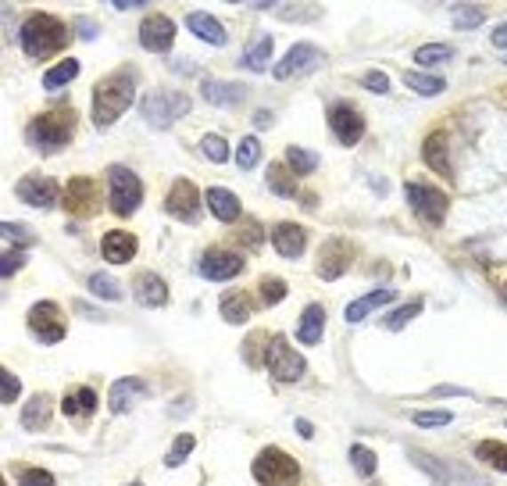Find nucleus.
Returning a JSON list of instances; mask_svg holds the SVG:
<instances>
[{
  "instance_id": "0e129e2a",
  "label": "nucleus",
  "mask_w": 507,
  "mask_h": 486,
  "mask_svg": "<svg viewBox=\"0 0 507 486\" xmlns=\"http://www.w3.org/2000/svg\"><path fill=\"white\" fill-rule=\"evenodd\" d=\"M129 486H143V482H129Z\"/></svg>"
},
{
  "instance_id": "f3484780",
  "label": "nucleus",
  "mask_w": 507,
  "mask_h": 486,
  "mask_svg": "<svg viewBox=\"0 0 507 486\" xmlns=\"http://www.w3.org/2000/svg\"><path fill=\"white\" fill-rule=\"evenodd\" d=\"M272 247L283 255V258H301L304 255V247H308V232H304V225H297V222H276L272 225Z\"/></svg>"
},
{
  "instance_id": "864d4df0",
  "label": "nucleus",
  "mask_w": 507,
  "mask_h": 486,
  "mask_svg": "<svg viewBox=\"0 0 507 486\" xmlns=\"http://www.w3.org/2000/svg\"><path fill=\"white\" fill-rule=\"evenodd\" d=\"M283 22H308V19H322V8H279Z\"/></svg>"
},
{
  "instance_id": "412c9836",
  "label": "nucleus",
  "mask_w": 507,
  "mask_h": 486,
  "mask_svg": "<svg viewBox=\"0 0 507 486\" xmlns=\"http://www.w3.org/2000/svg\"><path fill=\"white\" fill-rule=\"evenodd\" d=\"M422 158H425V165L436 172V175H454V165H450V147H447V133H429L425 136V143H422Z\"/></svg>"
},
{
  "instance_id": "20e7f679",
  "label": "nucleus",
  "mask_w": 507,
  "mask_h": 486,
  "mask_svg": "<svg viewBox=\"0 0 507 486\" xmlns=\"http://www.w3.org/2000/svg\"><path fill=\"white\" fill-rule=\"evenodd\" d=\"M29 143L44 154H54L61 147L72 143V115L68 111H51V115H36L29 122Z\"/></svg>"
},
{
  "instance_id": "8fccbe9b",
  "label": "nucleus",
  "mask_w": 507,
  "mask_h": 486,
  "mask_svg": "<svg viewBox=\"0 0 507 486\" xmlns=\"http://www.w3.org/2000/svg\"><path fill=\"white\" fill-rule=\"evenodd\" d=\"M19 393H22L19 376L4 369V372H0V401H4V404H15V401H19Z\"/></svg>"
},
{
  "instance_id": "aec40b11",
  "label": "nucleus",
  "mask_w": 507,
  "mask_h": 486,
  "mask_svg": "<svg viewBox=\"0 0 507 486\" xmlns=\"http://www.w3.org/2000/svg\"><path fill=\"white\" fill-rule=\"evenodd\" d=\"M200 97H204L207 104H214V108H236V104H243L246 86H243V83H218V79H204V83H200Z\"/></svg>"
},
{
  "instance_id": "f257e3e1",
  "label": "nucleus",
  "mask_w": 507,
  "mask_h": 486,
  "mask_svg": "<svg viewBox=\"0 0 507 486\" xmlns=\"http://www.w3.org/2000/svg\"><path fill=\"white\" fill-rule=\"evenodd\" d=\"M136 83H140V72L133 65L104 76L97 86H93V126L97 129H108L115 126L136 101Z\"/></svg>"
},
{
  "instance_id": "79ce46f5",
  "label": "nucleus",
  "mask_w": 507,
  "mask_h": 486,
  "mask_svg": "<svg viewBox=\"0 0 507 486\" xmlns=\"http://www.w3.org/2000/svg\"><path fill=\"white\" fill-rule=\"evenodd\" d=\"M200 154H204L207 161H214V165H225V161H229V143H225V136L207 133V136L200 140Z\"/></svg>"
},
{
  "instance_id": "473e14b6",
  "label": "nucleus",
  "mask_w": 507,
  "mask_h": 486,
  "mask_svg": "<svg viewBox=\"0 0 507 486\" xmlns=\"http://www.w3.org/2000/svg\"><path fill=\"white\" fill-rule=\"evenodd\" d=\"M404 86L418 97H439L447 90L443 76H429V72H404Z\"/></svg>"
},
{
  "instance_id": "680f3d73",
  "label": "nucleus",
  "mask_w": 507,
  "mask_h": 486,
  "mask_svg": "<svg viewBox=\"0 0 507 486\" xmlns=\"http://www.w3.org/2000/svg\"><path fill=\"white\" fill-rule=\"evenodd\" d=\"M79 29H83V40H93V36H97V33H93V29H97V26H93V22H90V19H86V22H83V26H79Z\"/></svg>"
},
{
  "instance_id": "7ed1b4c3",
  "label": "nucleus",
  "mask_w": 507,
  "mask_h": 486,
  "mask_svg": "<svg viewBox=\"0 0 507 486\" xmlns=\"http://www.w3.org/2000/svg\"><path fill=\"white\" fill-rule=\"evenodd\" d=\"M250 472H254V479H258L262 486H294V482L301 479L297 458H294L290 450H283V447H265V450H258V458H254Z\"/></svg>"
},
{
  "instance_id": "0eeeda50",
  "label": "nucleus",
  "mask_w": 507,
  "mask_h": 486,
  "mask_svg": "<svg viewBox=\"0 0 507 486\" xmlns=\"http://www.w3.org/2000/svg\"><path fill=\"white\" fill-rule=\"evenodd\" d=\"M265 369L272 372L276 383H297L308 376V361L304 354H297L290 347L286 336H269V347H265Z\"/></svg>"
},
{
  "instance_id": "052dcab7",
  "label": "nucleus",
  "mask_w": 507,
  "mask_h": 486,
  "mask_svg": "<svg viewBox=\"0 0 507 486\" xmlns=\"http://www.w3.org/2000/svg\"><path fill=\"white\" fill-rule=\"evenodd\" d=\"M297 433H301L304 440H311V436H315V425H311L308 418H297Z\"/></svg>"
},
{
  "instance_id": "1a4fd4ad",
  "label": "nucleus",
  "mask_w": 507,
  "mask_h": 486,
  "mask_svg": "<svg viewBox=\"0 0 507 486\" xmlns=\"http://www.w3.org/2000/svg\"><path fill=\"white\" fill-rule=\"evenodd\" d=\"M407 204H411V211L422 218V222H429V225H443V218H447V207H450V200H447V193L443 190H436V186H429V182H407Z\"/></svg>"
},
{
  "instance_id": "5fc2aeb1",
  "label": "nucleus",
  "mask_w": 507,
  "mask_h": 486,
  "mask_svg": "<svg viewBox=\"0 0 507 486\" xmlns=\"http://www.w3.org/2000/svg\"><path fill=\"white\" fill-rule=\"evenodd\" d=\"M365 90H372V93H379V97L390 93V76L379 72V69H375V72H365Z\"/></svg>"
},
{
  "instance_id": "a18cd8bd",
  "label": "nucleus",
  "mask_w": 507,
  "mask_h": 486,
  "mask_svg": "<svg viewBox=\"0 0 507 486\" xmlns=\"http://www.w3.org/2000/svg\"><path fill=\"white\" fill-rule=\"evenodd\" d=\"M0 236H4L8 247H15V243H22V247H33V243H36L33 229H29V225H19V222H4V225H0Z\"/></svg>"
},
{
  "instance_id": "49530a36",
  "label": "nucleus",
  "mask_w": 507,
  "mask_h": 486,
  "mask_svg": "<svg viewBox=\"0 0 507 486\" xmlns=\"http://www.w3.org/2000/svg\"><path fill=\"white\" fill-rule=\"evenodd\" d=\"M286 294H290L286 279H276V276H265V279H262V301H265V304H279V301H286Z\"/></svg>"
},
{
  "instance_id": "a19ab883",
  "label": "nucleus",
  "mask_w": 507,
  "mask_h": 486,
  "mask_svg": "<svg viewBox=\"0 0 507 486\" xmlns=\"http://www.w3.org/2000/svg\"><path fill=\"white\" fill-rule=\"evenodd\" d=\"M286 165H290V172L308 175V172L318 168V154H315V150H304V147H286Z\"/></svg>"
},
{
  "instance_id": "c9c22d12",
  "label": "nucleus",
  "mask_w": 507,
  "mask_h": 486,
  "mask_svg": "<svg viewBox=\"0 0 507 486\" xmlns=\"http://www.w3.org/2000/svg\"><path fill=\"white\" fill-rule=\"evenodd\" d=\"M265 182H269V190L272 193H279V197H294L297 193V182H294V172H290V165H269V175H265Z\"/></svg>"
},
{
  "instance_id": "393cba45",
  "label": "nucleus",
  "mask_w": 507,
  "mask_h": 486,
  "mask_svg": "<svg viewBox=\"0 0 507 486\" xmlns=\"http://www.w3.org/2000/svg\"><path fill=\"white\" fill-rule=\"evenodd\" d=\"M186 26H189V33H193L197 40H204V44H211V47H225V40H229L225 26H221L214 15H207V12H189V15H186Z\"/></svg>"
},
{
  "instance_id": "e433bc0d",
  "label": "nucleus",
  "mask_w": 507,
  "mask_h": 486,
  "mask_svg": "<svg viewBox=\"0 0 507 486\" xmlns=\"http://www.w3.org/2000/svg\"><path fill=\"white\" fill-rule=\"evenodd\" d=\"M79 76V61H58V65H51L47 72H44V86L47 90H61V86H68L72 79Z\"/></svg>"
},
{
  "instance_id": "c85d7f7f",
  "label": "nucleus",
  "mask_w": 507,
  "mask_h": 486,
  "mask_svg": "<svg viewBox=\"0 0 507 486\" xmlns=\"http://www.w3.org/2000/svg\"><path fill=\"white\" fill-rule=\"evenodd\" d=\"M218 312H221V319L229 322V326H243V322H250V294H243V290H229V294H221V301H218Z\"/></svg>"
},
{
  "instance_id": "2eb2a0df",
  "label": "nucleus",
  "mask_w": 507,
  "mask_h": 486,
  "mask_svg": "<svg viewBox=\"0 0 507 486\" xmlns=\"http://www.w3.org/2000/svg\"><path fill=\"white\" fill-rule=\"evenodd\" d=\"M140 44H143V51H154V54L172 51V44H175V22L165 19V15H147L140 22Z\"/></svg>"
},
{
  "instance_id": "a878e982",
  "label": "nucleus",
  "mask_w": 507,
  "mask_h": 486,
  "mask_svg": "<svg viewBox=\"0 0 507 486\" xmlns=\"http://www.w3.org/2000/svg\"><path fill=\"white\" fill-rule=\"evenodd\" d=\"M65 204H68V211L93 215V211H97V186H93L86 175H76V179L65 186Z\"/></svg>"
},
{
  "instance_id": "4d7b16f0",
  "label": "nucleus",
  "mask_w": 507,
  "mask_h": 486,
  "mask_svg": "<svg viewBox=\"0 0 507 486\" xmlns=\"http://www.w3.org/2000/svg\"><path fill=\"white\" fill-rule=\"evenodd\" d=\"M489 40H493V47H500V51H507V22H503V26H496Z\"/></svg>"
},
{
  "instance_id": "5701e85b",
  "label": "nucleus",
  "mask_w": 507,
  "mask_h": 486,
  "mask_svg": "<svg viewBox=\"0 0 507 486\" xmlns=\"http://www.w3.org/2000/svg\"><path fill=\"white\" fill-rule=\"evenodd\" d=\"M133 290H136V304H143V308H165L168 304V283L157 272H140Z\"/></svg>"
},
{
  "instance_id": "9d476101",
  "label": "nucleus",
  "mask_w": 507,
  "mask_h": 486,
  "mask_svg": "<svg viewBox=\"0 0 507 486\" xmlns=\"http://www.w3.org/2000/svg\"><path fill=\"white\" fill-rule=\"evenodd\" d=\"M322 61H326L322 47H315V44H294V47L279 58V65L272 69V76H276L279 83H286V79H297V76H304V72H315Z\"/></svg>"
},
{
  "instance_id": "423d86ee",
  "label": "nucleus",
  "mask_w": 507,
  "mask_h": 486,
  "mask_svg": "<svg viewBox=\"0 0 507 486\" xmlns=\"http://www.w3.org/2000/svg\"><path fill=\"white\" fill-rule=\"evenodd\" d=\"M189 111V97L186 93H175V90H154L140 101V115L147 118V126L154 129H168L175 126L182 115Z\"/></svg>"
},
{
  "instance_id": "3c124183",
  "label": "nucleus",
  "mask_w": 507,
  "mask_h": 486,
  "mask_svg": "<svg viewBox=\"0 0 507 486\" xmlns=\"http://www.w3.org/2000/svg\"><path fill=\"white\" fill-rule=\"evenodd\" d=\"M26 265V251L22 247H4V265H0V272H4V279H12L19 269Z\"/></svg>"
},
{
  "instance_id": "cd10ccee",
  "label": "nucleus",
  "mask_w": 507,
  "mask_h": 486,
  "mask_svg": "<svg viewBox=\"0 0 507 486\" xmlns=\"http://www.w3.org/2000/svg\"><path fill=\"white\" fill-rule=\"evenodd\" d=\"M390 301H393V290L379 287V290H372V294H365V297H358V301L347 304V322L358 326V322H365L375 308H382V304H390Z\"/></svg>"
},
{
  "instance_id": "c756f323",
  "label": "nucleus",
  "mask_w": 507,
  "mask_h": 486,
  "mask_svg": "<svg viewBox=\"0 0 507 486\" xmlns=\"http://www.w3.org/2000/svg\"><path fill=\"white\" fill-rule=\"evenodd\" d=\"M407 458L414 461V468H422L432 482H439V486H450V479H454V472H450V465H443L436 454H429V450H418V447H407Z\"/></svg>"
},
{
  "instance_id": "4468645a",
  "label": "nucleus",
  "mask_w": 507,
  "mask_h": 486,
  "mask_svg": "<svg viewBox=\"0 0 507 486\" xmlns=\"http://www.w3.org/2000/svg\"><path fill=\"white\" fill-rule=\"evenodd\" d=\"M350 262H354V247L347 239H329L326 247H322V255H318V276L322 279H343L347 276V269H350Z\"/></svg>"
},
{
  "instance_id": "6e6d98bb",
  "label": "nucleus",
  "mask_w": 507,
  "mask_h": 486,
  "mask_svg": "<svg viewBox=\"0 0 507 486\" xmlns=\"http://www.w3.org/2000/svg\"><path fill=\"white\" fill-rule=\"evenodd\" d=\"M447 393H450V397H468V390H464V386H447V383H443V386H432V393H429V397H447Z\"/></svg>"
},
{
  "instance_id": "c03bdc74",
  "label": "nucleus",
  "mask_w": 507,
  "mask_h": 486,
  "mask_svg": "<svg viewBox=\"0 0 507 486\" xmlns=\"http://www.w3.org/2000/svg\"><path fill=\"white\" fill-rule=\"evenodd\" d=\"M236 165H239L243 172H250L254 165H262V143L254 140V136H243V140H239V150H236Z\"/></svg>"
},
{
  "instance_id": "4c0bfd02",
  "label": "nucleus",
  "mask_w": 507,
  "mask_h": 486,
  "mask_svg": "<svg viewBox=\"0 0 507 486\" xmlns=\"http://www.w3.org/2000/svg\"><path fill=\"white\" fill-rule=\"evenodd\" d=\"M86 290H90L97 301H111V304H115V301H122V287H118L108 272H93V276L86 279Z\"/></svg>"
},
{
  "instance_id": "37998d69",
  "label": "nucleus",
  "mask_w": 507,
  "mask_h": 486,
  "mask_svg": "<svg viewBox=\"0 0 507 486\" xmlns=\"http://www.w3.org/2000/svg\"><path fill=\"white\" fill-rule=\"evenodd\" d=\"M193 447H197V436L193 433H182V436H175V443H172V450L165 454V465L168 468H179L189 454H193Z\"/></svg>"
},
{
  "instance_id": "f03ea898",
  "label": "nucleus",
  "mask_w": 507,
  "mask_h": 486,
  "mask_svg": "<svg viewBox=\"0 0 507 486\" xmlns=\"http://www.w3.org/2000/svg\"><path fill=\"white\" fill-rule=\"evenodd\" d=\"M19 44H22V51H26L29 58L44 61V58L58 54V51L68 44V29H65V22H61V19L36 12V15H29V19L22 22V29H19Z\"/></svg>"
},
{
  "instance_id": "72a5a7b5",
  "label": "nucleus",
  "mask_w": 507,
  "mask_h": 486,
  "mask_svg": "<svg viewBox=\"0 0 507 486\" xmlns=\"http://www.w3.org/2000/svg\"><path fill=\"white\" fill-rule=\"evenodd\" d=\"M475 458L482 465H489L493 472H507V443H500V440H479Z\"/></svg>"
},
{
  "instance_id": "a211bd4d",
  "label": "nucleus",
  "mask_w": 507,
  "mask_h": 486,
  "mask_svg": "<svg viewBox=\"0 0 507 486\" xmlns=\"http://www.w3.org/2000/svg\"><path fill=\"white\" fill-rule=\"evenodd\" d=\"M101 255H104V262H111V265L133 262V255H136V236H133L129 229H111V232H104Z\"/></svg>"
},
{
  "instance_id": "2f4dec72",
  "label": "nucleus",
  "mask_w": 507,
  "mask_h": 486,
  "mask_svg": "<svg viewBox=\"0 0 507 486\" xmlns=\"http://www.w3.org/2000/svg\"><path fill=\"white\" fill-rule=\"evenodd\" d=\"M269 61H272V36L269 33H262L254 44H246V51H243V69H250V72H265L269 69Z\"/></svg>"
},
{
  "instance_id": "f8f14e48",
  "label": "nucleus",
  "mask_w": 507,
  "mask_h": 486,
  "mask_svg": "<svg viewBox=\"0 0 507 486\" xmlns=\"http://www.w3.org/2000/svg\"><path fill=\"white\" fill-rule=\"evenodd\" d=\"M329 129L336 133V140H340L343 147H358V140L365 136V118L358 115L354 104L340 101V104L329 108Z\"/></svg>"
},
{
  "instance_id": "e2e57ef3",
  "label": "nucleus",
  "mask_w": 507,
  "mask_h": 486,
  "mask_svg": "<svg viewBox=\"0 0 507 486\" xmlns=\"http://www.w3.org/2000/svg\"><path fill=\"white\" fill-rule=\"evenodd\" d=\"M500 297H503V304H507V283H503V287H500Z\"/></svg>"
},
{
  "instance_id": "bf43d9fd",
  "label": "nucleus",
  "mask_w": 507,
  "mask_h": 486,
  "mask_svg": "<svg viewBox=\"0 0 507 486\" xmlns=\"http://www.w3.org/2000/svg\"><path fill=\"white\" fill-rule=\"evenodd\" d=\"M111 4H115L118 12H133V8H143V0H111Z\"/></svg>"
},
{
  "instance_id": "7c9ffc66",
  "label": "nucleus",
  "mask_w": 507,
  "mask_h": 486,
  "mask_svg": "<svg viewBox=\"0 0 507 486\" xmlns=\"http://www.w3.org/2000/svg\"><path fill=\"white\" fill-rule=\"evenodd\" d=\"M61 411H65L72 422H79V418H90V415L97 411V390H90V386H79V390H72V393L61 401Z\"/></svg>"
},
{
  "instance_id": "39448f33",
  "label": "nucleus",
  "mask_w": 507,
  "mask_h": 486,
  "mask_svg": "<svg viewBox=\"0 0 507 486\" xmlns=\"http://www.w3.org/2000/svg\"><path fill=\"white\" fill-rule=\"evenodd\" d=\"M108 200H111V211L129 218L140 204H143V182L133 168L125 165H111L108 168Z\"/></svg>"
},
{
  "instance_id": "bb28decb",
  "label": "nucleus",
  "mask_w": 507,
  "mask_h": 486,
  "mask_svg": "<svg viewBox=\"0 0 507 486\" xmlns=\"http://www.w3.org/2000/svg\"><path fill=\"white\" fill-rule=\"evenodd\" d=\"M322 336H326V308H322V304H308V308L301 312L297 340H301L304 347H315V344H322Z\"/></svg>"
},
{
  "instance_id": "f704fd0d",
  "label": "nucleus",
  "mask_w": 507,
  "mask_h": 486,
  "mask_svg": "<svg viewBox=\"0 0 507 486\" xmlns=\"http://www.w3.org/2000/svg\"><path fill=\"white\" fill-rule=\"evenodd\" d=\"M414 61L422 65V72L436 69V65H447V61H454V47L450 44H425V47L414 51Z\"/></svg>"
},
{
  "instance_id": "6e6552de",
  "label": "nucleus",
  "mask_w": 507,
  "mask_h": 486,
  "mask_svg": "<svg viewBox=\"0 0 507 486\" xmlns=\"http://www.w3.org/2000/svg\"><path fill=\"white\" fill-rule=\"evenodd\" d=\"M26 322H29V333L40 340V344H61L65 340V315H61V304H54V301H36L33 308H29V315H26Z\"/></svg>"
},
{
  "instance_id": "9b49d317",
  "label": "nucleus",
  "mask_w": 507,
  "mask_h": 486,
  "mask_svg": "<svg viewBox=\"0 0 507 486\" xmlns=\"http://www.w3.org/2000/svg\"><path fill=\"white\" fill-rule=\"evenodd\" d=\"M200 200L204 197H200V190L189 179H175L168 197H165V211L172 218H179V222H197L200 218Z\"/></svg>"
},
{
  "instance_id": "13d9d810",
  "label": "nucleus",
  "mask_w": 507,
  "mask_h": 486,
  "mask_svg": "<svg viewBox=\"0 0 507 486\" xmlns=\"http://www.w3.org/2000/svg\"><path fill=\"white\" fill-rule=\"evenodd\" d=\"M254 126H258V129H269V126H272V111H269V108H262L258 115H254Z\"/></svg>"
},
{
  "instance_id": "b1692460",
  "label": "nucleus",
  "mask_w": 507,
  "mask_h": 486,
  "mask_svg": "<svg viewBox=\"0 0 507 486\" xmlns=\"http://www.w3.org/2000/svg\"><path fill=\"white\" fill-rule=\"evenodd\" d=\"M54 418V397L51 393H33L29 404H22V429L29 433H44Z\"/></svg>"
},
{
  "instance_id": "69168bd1",
  "label": "nucleus",
  "mask_w": 507,
  "mask_h": 486,
  "mask_svg": "<svg viewBox=\"0 0 507 486\" xmlns=\"http://www.w3.org/2000/svg\"><path fill=\"white\" fill-rule=\"evenodd\" d=\"M372 486H382V482H372Z\"/></svg>"
},
{
  "instance_id": "09e8293b",
  "label": "nucleus",
  "mask_w": 507,
  "mask_h": 486,
  "mask_svg": "<svg viewBox=\"0 0 507 486\" xmlns=\"http://www.w3.org/2000/svg\"><path fill=\"white\" fill-rule=\"evenodd\" d=\"M411 422L422 425V429H436V425H450V422H454V411H443V408H439V411H414Z\"/></svg>"
},
{
  "instance_id": "dca6fc26",
  "label": "nucleus",
  "mask_w": 507,
  "mask_h": 486,
  "mask_svg": "<svg viewBox=\"0 0 507 486\" xmlns=\"http://www.w3.org/2000/svg\"><path fill=\"white\" fill-rule=\"evenodd\" d=\"M15 193L26 204H33V207H54L58 197H61V186L54 179H47V175H26V179H19Z\"/></svg>"
},
{
  "instance_id": "603ef678",
  "label": "nucleus",
  "mask_w": 507,
  "mask_h": 486,
  "mask_svg": "<svg viewBox=\"0 0 507 486\" xmlns=\"http://www.w3.org/2000/svg\"><path fill=\"white\" fill-rule=\"evenodd\" d=\"M19 486H58V482H54V475L47 468H26L19 475Z\"/></svg>"
},
{
  "instance_id": "ddd939ff",
  "label": "nucleus",
  "mask_w": 507,
  "mask_h": 486,
  "mask_svg": "<svg viewBox=\"0 0 507 486\" xmlns=\"http://www.w3.org/2000/svg\"><path fill=\"white\" fill-rule=\"evenodd\" d=\"M197 269H200V276L211 279V283H229V279H236V276L243 272V258L232 255V251L211 247V251H204V258L197 262Z\"/></svg>"
},
{
  "instance_id": "ea45409f",
  "label": "nucleus",
  "mask_w": 507,
  "mask_h": 486,
  "mask_svg": "<svg viewBox=\"0 0 507 486\" xmlns=\"http://www.w3.org/2000/svg\"><path fill=\"white\" fill-rule=\"evenodd\" d=\"M350 465H354V472H358V475L372 479V475H375V468H379V458H375V450H372V447L354 443V447H350Z\"/></svg>"
},
{
  "instance_id": "6ab92c4d",
  "label": "nucleus",
  "mask_w": 507,
  "mask_h": 486,
  "mask_svg": "<svg viewBox=\"0 0 507 486\" xmlns=\"http://www.w3.org/2000/svg\"><path fill=\"white\" fill-rule=\"evenodd\" d=\"M143 393H147V383H143V379H136V376H122V379H115V383H111L108 408H111L115 415H125V411L136 404V397H143Z\"/></svg>"
},
{
  "instance_id": "4be33fe9",
  "label": "nucleus",
  "mask_w": 507,
  "mask_h": 486,
  "mask_svg": "<svg viewBox=\"0 0 507 486\" xmlns=\"http://www.w3.org/2000/svg\"><path fill=\"white\" fill-rule=\"evenodd\" d=\"M204 204H207V211H211L218 222H239V215H243L239 197H236L232 190H225V186H211V190L204 193Z\"/></svg>"
},
{
  "instance_id": "de8ad7c7",
  "label": "nucleus",
  "mask_w": 507,
  "mask_h": 486,
  "mask_svg": "<svg viewBox=\"0 0 507 486\" xmlns=\"http://www.w3.org/2000/svg\"><path fill=\"white\" fill-rule=\"evenodd\" d=\"M482 22H486V12H482V8H464V4L454 8V26H457V29H475V26H482Z\"/></svg>"
},
{
  "instance_id": "58836bf2",
  "label": "nucleus",
  "mask_w": 507,
  "mask_h": 486,
  "mask_svg": "<svg viewBox=\"0 0 507 486\" xmlns=\"http://www.w3.org/2000/svg\"><path fill=\"white\" fill-rule=\"evenodd\" d=\"M422 315V301H407V304H400V308H393L386 319H382V329H390V333H397V329H404L411 319H418Z\"/></svg>"
}]
</instances>
